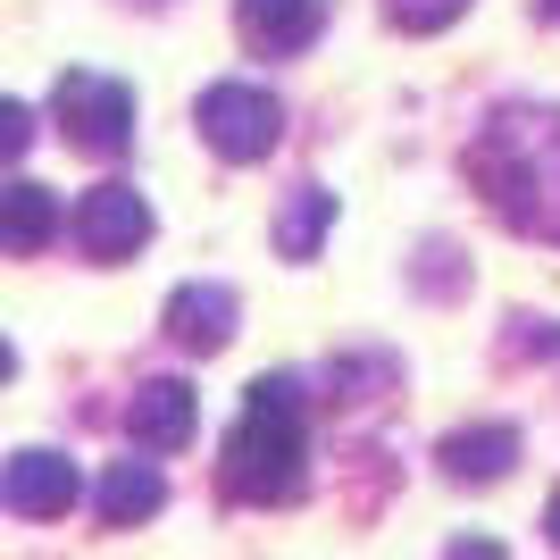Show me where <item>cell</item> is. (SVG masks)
Returning <instances> with one entry per match:
<instances>
[{"label":"cell","mask_w":560,"mask_h":560,"mask_svg":"<svg viewBox=\"0 0 560 560\" xmlns=\"http://www.w3.org/2000/svg\"><path fill=\"white\" fill-rule=\"evenodd\" d=\"M544 18H560V0H544Z\"/></svg>","instance_id":"cell-18"},{"label":"cell","mask_w":560,"mask_h":560,"mask_svg":"<svg viewBox=\"0 0 560 560\" xmlns=\"http://www.w3.org/2000/svg\"><path fill=\"white\" fill-rule=\"evenodd\" d=\"M101 527H142V518H160L167 486H160V468L151 460H109V477H101Z\"/></svg>","instance_id":"cell-10"},{"label":"cell","mask_w":560,"mask_h":560,"mask_svg":"<svg viewBox=\"0 0 560 560\" xmlns=\"http://www.w3.org/2000/svg\"><path fill=\"white\" fill-rule=\"evenodd\" d=\"M277 135H284L277 93H259V84H210V93H201V142H210L218 160H234V167L268 160Z\"/></svg>","instance_id":"cell-4"},{"label":"cell","mask_w":560,"mask_h":560,"mask_svg":"<svg viewBox=\"0 0 560 560\" xmlns=\"http://www.w3.org/2000/svg\"><path fill=\"white\" fill-rule=\"evenodd\" d=\"M75 243H84V259H135L151 243V201L135 185H93L75 201Z\"/></svg>","instance_id":"cell-5"},{"label":"cell","mask_w":560,"mask_h":560,"mask_svg":"<svg viewBox=\"0 0 560 560\" xmlns=\"http://www.w3.org/2000/svg\"><path fill=\"white\" fill-rule=\"evenodd\" d=\"M444 560H502V544H493V536H460Z\"/></svg>","instance_id":"cell-16"},{"label":"cell","mask_w":560,"mask_h":560,"mask_svg":"<svg viewBox=\"0 0 560 560\" xmlns=\"http://www.w3.org/2000/svg\"><path fill=\"white\" fill-rule=\"evenodd\" d=\"M544 527H552V544H560V493H552V511H544Z\"/></svg>","instance_id":"cell-17"},{"label":"cell","mask_w":560,"mask_h":560,"mask_svg":"<svg viewBox=\"0 0 560 560\" xmlns=\"http://www.w3.org/2000/svg\"><path fill=\"white\" fill-rule=\"evenodd\" d=\"M75 493H84V486H75V460H68V452H18L9 477H0V502H9L18 518H68Z\"/></svg>","instance_id":"cell-6"},{"label":"cell","mask_w":560,"mask_h":560,"mask_svg":"<svg viewBox=\"0 0 560 560\" xmlns=\"http://www.w3.org/2000/svg\"><path fill=\"white\" fill-rule=\"evenodd\" d=\"M327 226H335V192L327 185H302L293 201H284V218H277V252L284 259H318Z\"/></svg>","instance_id":"cell-13"},{"label":"cell","mask_w":560,"mask_h":560,"mask_svg":"<svg viewBox=\"0 0 560 560\" xmlns=\"http://www.w3.org/2000/svg\"><path fill=\"white\" fill-rule=\"evenodd\" d=\"M50 234H59V201H50L34 176H18V185L0 192V243H9L18 259H34Z\"/></svg>","instance_id":"cell-12"},{"label":"cell","mask_w":560,"mask_h":560,"mask_svg":"<svg viewBox=\"0 0 560 560\" xmlns=\"http://www.w3.org/2000/svg\"><path fill=\"white\" fill-rule=\"evenodd\" d=\"M310 444H302V410H277V401H243V419H234L226 435V460H218V477H226L234 502H293L310 477Z\"/></svg>","instance_id":"cell-2"},{"label":"cell","mask_w":560,"mask_h":560,"mask_svg":"<svg viewBox=\"0 0 560 560\" xmlns=\"http://www.w3.org/2000/svg\"><path fill=\"white\" fill-rule=\"evenodd\" d=\"M167 335H176V351H226L234 343V293L226 284H176L167 293Z\"/></svg>","instance_id":"cell-9"},{"label":"cell","mask_w":560,"mask_h":560,"mask_svg":"<svg viewBox=\"0 0 560 560\" xmlns=\"http://www.w3.org/2000/svg\"><path fill=\"white\" fill-rule=\"evenodd\" d=\"M192 419H201V401H192V385H176V376H151V385H135V401H126V427H135L142 452L192 444Z\"/></svg>","instance_id":"cell-8"},{"label":"cell","mask_w":560,"mask_h":560,"mask_svg":"<svg viewBox=\"0 0 560 560\" xmlns=\"http://www.w3.org/2000/svg\"><path fill=\"white\" fill-rule=\"evenodd\" d=\"M25 142H34V109H25V101H9V109H0V151L18 160Z\"/></svg>","instance_id":"cell-15"},{"label":"cell","mask_w":560,"mask_h":560,"mask_svg":"<svg viewBox=\"0 0 560 560\" xmlns=\"http://www.w3.org/2000/svg\"><path fill=\"white\" fill-rule=\"evenodd\" d=\"M385 18H394L401 34H444V25L468 18V0H385Z\"/></svg>","instance_id":"cell-14"},{"label":"cell","mask_w":560,"mask_h":560,"mask_svg":"<svg viewBox=\"0 0 560 560\" xmlns=\"http://www.w3.org/2000/svg\"><path fill=\"white\" fill-rule=\"evenodd\" d=\"M518 460V427H460V435H444V477H460V486H493V477H511Z\"/></svg>","instance_id":"cell-11"},{"label":"cell","mask_w":560,"mask_h":560,"mask_svg":"<svg viewBox=\"0 0 560 560\" xmlns=\"http://www.w3.org/2000/svg\"><path fill=\"white\" fill-rule=\"evenodd\" d=\"M318 25H327V0H234V34L268 59H293V50L318 43Z\"/></svg>","instance_id":"cell-7"},{"label":"cell","mask_w":560,"mask_h":560,"mask_svg":"<svg viewBox=\"0 0 560 560\" xmlns=\"http://www.w3.org/2000/svg\"><path fill=\"white\" fill-rule=\"evenodd\" d=\"M50 109H59V126H68V142L93 151V160L126 151V135H135V93H126L117 75H101V68H68L59 93H50Z\"/></svg>","instance_id":"cell-3"},{"label":"cell","mask_w":560,"mask_h":560,"mask_svg":"<svg viewBox=\"0 0 560 560\" xmlns=\"http://www.w3.org/2000/svg\"><path fill=\"white\" fill-rule=\"evenodd\" d=\"M468 185L493 201L502 226L560 243V109H493V126L468 142Z\"/></svg>","instance_id":"cell-1"}]
</instances>
